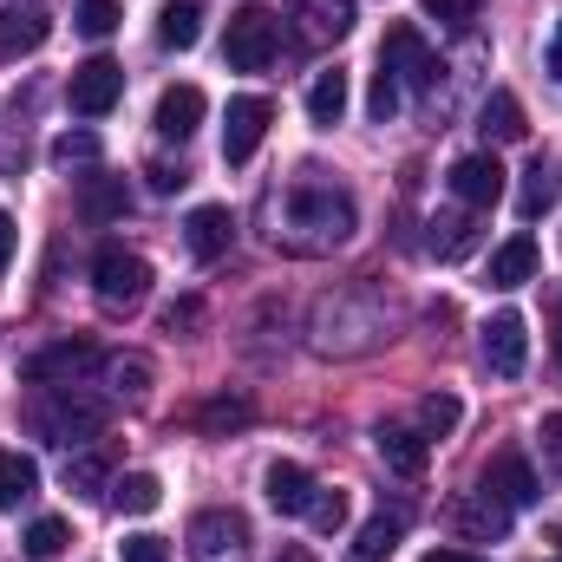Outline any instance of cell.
I'll return each instance as SVG.
<instances>
[{
	"label": "cell",
	"instance_id": "cell-1",
	"mask_svg": "<svg viewBox=\"0 0 562 562\" xmlns=\"http://www.w3.org/2000/svg\"><path fill=\"white\" fill-rule=\"evenodd\" d=\"M353 229H360L353 196H347L340 183H314V177H301V183L288 190V203H281L276 243H288L294 256H321V249H340Z\"/></svg>",
	"mask_w": 562,
	"mask_h": 562
},
{
	"label": "cell",
	"instance_id": "cell-2",
	"mask_svg": "<svg viewBox=\"0 0 562 562\" xmlns=\"http://www.w3.org/2000/svg\"><path fill=\"white\" fill-rule=\"evenodd\" d=\"M33 431L53 445H86L105 431V400H92L79 386H46V400L33 406Z\"/></svg>",
	"mask_w": 562,
	"mask_h": 562
},
{
	"label": "cell",
	"instance_id": "cell-3",
	"mask_svg": "<svg viewBox=\"0 0 562 562\" xmlns=\"http://www.w3.org/2000/svg\"><path fill=\"white\" fill-rule=\"evenodd\" d=\"M92 294H99V307L105 314H132V307H144V294H150V262L144 256H132V249H99L92 256Z\"/></svg>",
	"mask_w": 562,
	"mask_h": 562
},
{
	"label": "cell",
	"instance_id": "cell-4",
	"mask_svg": "<svg viewBox=\"0 0 562 562\" xmlns=\"http://www.w3.org/2000/svg\"><path fill=\"white\" fill-rule=\"evenodd\" d=\"M281 53V26L276 13H262V7H243V13H229V33H223V59L236 66V72H269Z\"/></svg>",
	"mask_w": 562,
	"mask_h": 562
},
{
	"label": "cell",
	"instance_id": "cell-5",
	"mask_svg": "<svg viewBox=\"0 0 562 562\" xmlns=\"http://www.w3.org/2000/svg\"><path fill=\"white\" fill-rule=\"evenodd\" d=\"M92 367H105V353H99L86 334H72V340H53V347H40V353L20 367V380H26V386H79Z\"/></svg>",
	"mask_w": 562,
	"mask_h": 562
},
{
	"label": "cell",
	"instance_id": "cell-6",
	"mask_svg": "<svg viewBox=\"0 0 562 562\" xmlns=\"http://www.w3.org/2000/svg\"><path fill=\"white\" fill-rule=\"evenodd\" d=\"M243 550H249L243 510H203V517H190V562H243Z\"/></svg>",
	"mask_w": 562,
	"mask_h": 562
},
{
	"label": "cell",
	"instance_id": "cell-7",
	"mask_svg": "<svg viewBox=\"0 0 562 562\" xmlns=\"http://www.w3.org/2000/svg\"><path fill=\"white\" fill-rule=\"evenodd\" d=\"M380 66L400 79V86H419V92H431L438 86V59H431V46H425L419 26H386V46H380Z\"/></svg>",
	"mask_w": 562,
	"mask_h": 562
},
{
	"label": "cell",
	"instance_id": "cell-8",
	"mask_svg": "<svg viewBox=\"0 0 562 562\" xmlns=\"http://www.w3.org/2000/svg\"><path fill=\"white\" fill-rule=\"evenodd\" d=\"M66 99H72V112H79V119H105V112L125 99V66H119V59H105V53H99V59H86V66L72 72Z\"/></svg>",
	"mask_w": 562,
	"mask_h": 562
},
{
	"label": "cell",
	"instance_id": "cell-9",
	"mask_svg": "<svg viewBox=\"0 0 562 562\" xmlns=\"http://www.w3.org/2000/svg\"><path fill=\"white\" fill-rule=\"evenodd\" d=\"M269 119H276V105L269 99H229V119H223V164H249L262 138H269Z\"/></svg>",
	"mask_w": 562,
	"mask_h": 562
},
{
	"label": "cell",
	"instance_id": "cell-10",
	"mask_svg": "<svg viewBox=\"0 0 562 562\" xmlns=\"http://www.w3.org/2000/svg\"><path fill=\"white\" fill-rule=\"evenodd\" d=\"M46 33H53L46 0H0V59H26V53H40Z\"/></svg>",
	"mask_w": 562,
	"mask_h": 562
},
{
	"label": "cell",
	"instance_id": "cell-11",
	"mask_svg": "<svg viewBox=\"0 0 562 562\" xmlns=\"http://www.w3.org/2000/svg\"><path fill=\"white\" fill-rule=\"evenodd\" d=\"M504 164L491 157V150H471V157H458L451 164V196L464 203V210H497V196H504Z\"/></svg>",
	"mask_w": 562,
	"mask_h": 562
},
{
	"label": "cell",
	"instance_id": "cell-12",
	"mask_svg": "<svg viewBox=\"0 0 562 562\" xmlns=\"http://www.w3.org/2000/svg\"><path fill=\"white\" fill-rule=\"evenodd\" d=\"M477 491H491V497H497V504H510V510H530V504L543 497V484H537V471H530V458H524V451H497V458L484 464Z\"/></svg>",
	"mask_w": 562,
	"mask_h": 562
},
{
	"label": "cell",
	"instance_id": "cell-13",
	"mask_svg": "<svg viewBox=\"0 0 562 562\" xmlns=\"http://www.w3.org/2000/svg\"><path fill=\"white\" fill-rule=\"evenodd\" d=\"M484 360H491V373H504V380H517L524 373V360H530V321L524 314H491V327H484Z\"/></svg>",
	"mask_w": 562,
	"mask_h": 562
},
{
	"label": "cell",
	"instance_id": "cell-14",
	"mask_svg": "<svg viewBox=\"0 0 562 562\" xmlns=\"http://www.w3.org/2000/svg\"><path fill=\"white\" fill-rule=\"evenodd\" d=\"M229 243H236V216L223 203H196L190 223H183V249L196 262H216V256H229Z\"/></svg>",
	"mask_w": 562,
	"mask_h": 562
},
{
	"label": "cell",
	"instance_id": "cell-15",
	"mask_svg": "<svg viewBox=\"0 0 562 562\" xmlns=\"http://www.w3.org/2000/svg\"><path fill=\"white\" fill-rule=\"evenodd\" d=\"M451 530H458L464 543H497V537L510 530V504H497L491 491H471V497L451 504Z\"/></svg>",
	"mask_w": 562,
	"mask_h": 562
},
{
	"label": "cell",
	"instance_id": "cell-16",
	"mask_svg": "<svg viewBox=\"0 0 562 562\" xmlns=\"http://www.w3.org/2000/svg\"><path fill=\"white\" fill-rule=\"evenodd\" d=\"M373 451H380L386 471H400V477H425V464H431V438L413 431V425H380V431H373Z\"/></svg>",
	"mask_w": 562,
	"mask_h": 562
},
{
	"label": "cell",
	"instance_id": "cell-17",
	"mask_svg": "<svg viewBox=\"0 0 562 562\" xmlns=\"http://www.w3.org/2000/svg\"><path fill=\"white\" fill-rule=\"evenodd\" d=\"M294 20L307 46H334L353 33V0H294Z\"/></svg>",
	"mask_w": 562,
	"mask_h": 562
},
{
	"label": "cell",
	"instance_id": "cell-18",
	"mask_svg": "<svg viewBox=\"0 0 562 562\" xmlns=\"http://www.w3.org/2000/svg\"><path fill=\"white\" fill-rule=\"evenodd\" d=\"M203 112H210V99H203L196 86H170V92L157 99V119H150V125H157V138H177V144H183L196 125H203Z\"/></svg>",
	"mask_w": 562,
	"mask_h": 562
},
{
	"label": "cell",
	"instance_id": "cell-19",
	"mask_svg": "<svg viewBox=\"0 0 562 562\" xmlns=\"http://www.w3.org/2000/svg\"><path fill=\"white\" fill-rule=\"evenodd\" d=\"M262 491H269V504H276L281 517H307V504H314V491H321V484H314L294 458H276V464H269V477H262Z\"/></svg>",
	"mask_w": 562,
	"mask_h": 562
},
{
	"label": "cell",
	"instance_id": "cell-20",
	"mask_svg": "<svg viewBox=\"0 0 562 562\" xmlns=\"http://www.w3.org/2000/svg\"><path fill=\"white\" fill-rule=\"evenodd\" d=\"M125 210H132L125 177H105V170H99V177H86V183H79V216H86V223H119Z\"/></svg>",
	"mask_w": 562,
	"mask_h": 562
},
{
	"label": "cell",
	"instance_id": "cell-21",
	"mask_svg": "<svg viewBox=\"0 0 562 562\" xmlns=\"http://www.w3.org/2000/svg\"><path fill=\"white\" fill-rule=\"evenodd\" d=\"M477 125H484L491 144H524L530 138V119H524V99H517V92H491L484 112H477Z\"/></svg>",
	"mask_w": 562,
	"mask_h": 562
},
{
	"label": "cell",
	"instance_id": "cell-22",
	"mask_svg": "<svg viewBox=\"0 0 562 562\" xmlns=\"http://www.w3.org/2000/svg\"><path fill=\"white\" fill-rule=\"evenodd\" d=\"M157 40L170 53H190L203 40V0H164V20H157Z\"/></svg>",
	"mask_w": 562,
	"mask_h": 562
},
{
	"label": "cell",
	"instance_id": "cell-23",
	"mask_svg": "<svg viewBox=\"0 0 562 562\" xmlns=\"http://www.w3.org/2000/svg\"><path fill=\"white\" fill-rule=\"evenodd\" d=\"M524 281H537V243L510 236L504 249H491V288H524Z\"/></svg>",
	"mask_w": 562,
	"mask_h": 562
},
{
	"label": "cell",
	"instance_id": "cell-24",
	"mask_svg": "<svg viewBox=\"0 0 562 562\" xmlns=\"http://www.w3.org/2000/svg\"><path fill=\"white\" fill-rule=\"evenodd\" d=\"M105 497H112V510H119V517H150V510L164 504V484H157L150 471H125V477H112V491H105Z\"/></svg>",
	"mask_w": 562,
	"mask_h": 562
},
{
	"label": "cell",
	"instance_id": "cell-25",
	"mask_svg": "<svg viewBox=\"0 0 562 562\" xmlns=\"http://www.w3.org/2000/svg\"><path fill=\"white\" fill-rule=\"evenodd\" d=\"M249 419H256V406L243 393H216V400L196 406V431H210V438H229V431H243Z\"/></svg>",
	"mask_w": 562,
	"mask_h": 562
},
{
	"label": "cell",
	"instance_id": "cell-26",
	"mask_svg": "<svg viewBox=\"0 0 562 562\" xmlns=\"http://www.w3.org/2000/svg\"><path fill=\"white\" fill-rule=\"evenodd\" d=\"M40 491V464L26 451H0V510H20Z\"/></svg>",
	"mask_w": 562,
	"mask_h": 562
},
{
	"label": "cell",
	"instance_id": "cell-27",
	"mask_svg": "<svg viewBox=\"0 0 562 562\" xmlns=\"http://www.w3.org/2000/svg\"><path fill=\"white\" fill-rule=\"evenodd\" d=\"M340 112H347V72L334 66V72H314V86H307V119L314 125H340Z\"/></svg>",
	"mask_w": 562,
	"mask_h": 562
},
{
	"label": "cell",
	"instance_id": "cell-28",
	"mask_svg": "<svg viewBox=\"0 0 562 562\" xmlns=\"http://www.w3.org/2000/svg\"><path fill=\"white\" fill-rule=\"evenodd\" d=\"M477 249V223L471 216H438L431 223V256L438 262H458V256H471Z\"/></svg>",
	"mask_w": 562,
	"mask_h": 562
},
{
	"label": "cell",
	"instance_id": "cell-29",
	"mask_svg": "<svg viewBox=\"0 0 562 562\" xmlns=\"http://www.w3.org/2000/svg\"><path fill=\"white\" fill-rule=\"evenodd\" d=\"M400 550V517H373L360 537H353V550H347V562H386Z\"/></svg>",
	"mask_w": 562,
	"mask_h": 562
},
{
	"label": "cell",
	"instance_id": "cell-30",
	"mask_svg": "<svg viewBox=\"0 0 562 562\" xmlns=\"http://www.w3.org/2000/svg\"><path fill=\"white\" fill-rule=\"evenodd\" d=\"M550 203H557V183H550V170H543V164H530V170H524V183H517V216H524V223H537Z\"/></svg>",
	"mask_w": 562,
	"mask_h": 562
},
{
	"label": "cell",
	"instance_id": "cell-31",
	"mask_svg": "<svg viewBox=\"0 0 562 562\" xmlns=\"http://www.w3.org/2000/svg\"><path fill=\"white\" fill-rule=\"evenodd\" d=\"M105 386L125 393V400H138L144 386H150V360H144V353H112V360H105Z\"/></svg>",
	"mask_w": 562,
	"mask_h": 562
},
{
	"label": "cell",
	"instance_id": "cell-32",
	"mask_svg": "<svg viewBox=\"0 0 562 562\" xmlns=\"http://www.w3.org/2000/svg\"><path fill=\"white\" fill-rule=\"evenodd\" d=\"M458 419H464V406H458L451 393H425V400H419V431H425V438H451Z\"/></svg>",
	"mask_w": 562,
	"mask_h": 562
},
{
	"label": "cell",
	"instance_id": "cell-33",
	"mask_svg": "<svg viewBox=\"0 0 562 562\" xmlns=\"http://www.w3.org/2000/svg\"><path fill=\"white\" fill-rule=\"evenodd\" d=\"M20 543H26V557H33V562H53L66 543H72V530H66V517H40Z\"/></svg>",
	"mask_w": 562,
	"mask_h": 562
},
{
	"label": "cell",
	"instance_id": "cell-34",
	"mask_svg": "<svg viewBox=\"0 0 562 562\" xmlns=\"http://www.w3.org/2000/svg\"><path fill=\"white\" fill-rule=\"evenodd\" d=\"M53 164H59V170L99 164V132H59V138H53Z\"/></svg>",
	"mask_w": 562,
	"mask_h": 562
},
{
	"label": "cell",
	"instance_id": "cell-35",
	"mask_svg": "<svg viewBox=\"0 0 562 562\" xmlns=\"http://www.w3.org/2000/svg\"><path fill=\"white\" fill-rule=\"evenodd\" d=\"M119 20H125V7H119V0H79V33L105 40V33H119Z\"/></svg>",
	"mask_w": 562,
	"mask_h": 562
},
{
	"label": "cell",
	"instance_id": "cell-36",
	"mask_svg": "<svg viewBox=\"0 0 562 562\" xmlns=\"http://www.w3.org/2000/svg\"><path fill=\"white\" fill-rule=\"evenodd\" d=\"M367 112H373V125H393V112H400V79L380 66L373 72V92H367Z\"/></svg>",
	"mask_w": 562,
	"mask_h": 562
},
{
	"label": "cell",
	"instance_id": "cell-37",
	"mask_svg": "<svg viewBox=\"0 0 562 562\" xmlns=\"http://www.w3.org/2000/svg\"><path fill=\"white\" fill-rule=\"evenodd\" d=\"M66 491H86V497H99V491H105V464H99L92 451L66 458Z\"/></svg>",
	"mask_w": 562,
	"mask_h": 562
},
{
	"label": "cell",
	"instance_id": "cell-38",
	"mask_svg": "<svg viewBox=\"0 0 562 562\" xmlns=\"http://www.w3.org/2000/svg\"><path fill=\"white\" fill-rule=\"evenodd\" d=\"M307 524H314L321 537H334V530L347 524V497H340V491H314V504H307Z\"/></svg>",
	"mask_w": 562,
	"mask_h": 562
},
{
	"label": "cell",
	"instance_id": "cell-39",
	"mask_svg": "<svg viewBox=\"0 0 562 562\" xmlns=\"http://www.w3.org/2000/svg\"><path fill=\"white\" fill-rule=\"evenodd\" d=\"M196 327H203V301L196 294H183V301L164 307V334H196Z\"/></svg>",
	"mask_w": 562,
	"mask_h": 562
},
{
	"label": "cell",
	"instance_id": "cell-40",
	"mask_svg": "<svg viewBox=\"0 0 562 562\" xmlns=\"http://www.w3.org/2000/svg\"><path fill=\"white\" fill-rule=\"evenodd\" d=\"M477 7H484V0H425V13H431L438 26H471Z\"/></svg>",
	"mask_w": 562,
	"mask_h": 562
},
{
	"label": "cell",
	"instance_id": "cell-41",
	"mask_svg": "<svg viewBox=\"0 0 562 562\" xmlns=\"http://www.w3.org/2000/svg\"><path fill=\"white\" fill-rule=\"evenodd\" d=\"M119 557L125 562H170V550H164V537H125Z\"/></svg>",
	"mask_w": 562,
	"mask_h": 562
},
{
	"label": "cell",
	"instance_id": "cell-42",
	"mask_svg": "<svg viewBox=\"0 0 562 562\" xmlns=\"http://www.w3.org/2000/svg\"><path fill=\"white\" fill-rule=\"evenodd\" d=\"M537 438H543V464H550V471H557V477H562V413H550V419H543V431H537Z\"/></svg>",
	"mask_w": 562,
	"mask_h": 562
},
{
	"label": "cell",
	"instance_id": "cell-43",
	"mask_svg": "<svg viewBox=\"0 0 562 562\" xmlns=\"http://www.w3.org/2000/svg\"><path fill=\"white\" fill-rule=\"evenodd\" d=\"M13 236H20V229H13V216L0 210V276H7V262H13Z\"/></svg>",
	"mask_w": 562,
	"mask_h": 562
},
{
	"label": "cell",
	"instance_id": "cell-44",
	"mask_svg": "<svg viewBox=\"0 0 562 562\" xmlns=\"http://www.w3.org/2000/svg\"><path fill=\"white\" fill-rule=\"evenodd\" d=\"M419 562H484V557H477V550H451V543H445V550H425Z\"/></svg>",
	"mask_w": 562,
	"mask_h": 562
},
{
	"label": "cell",
	"instance_id": "cell-45",
	"mask_svg": "<svg viewBox=\"0 0 562 562\" xmlns=\"http://www.w3.org/2000/svg\"><path fill=\"white\" fill-rule=\"evenodd\" d=\"M183 183V170H170V164H150V190H177Z\"/></svg>",
	"mask_w": 562,
	"mask_h": 562
},
{
	"label": "cell",
	"instance_id": "cell-46",
	"mask_svg": "<svg viewBox=\"0 0 562 562\" xmlns=\"http://www.w3.org/2000/svg\"><path fill=\"white\" fill-rule=\"evenodd\" d=\"M543 66L562 79V20H557V33H550V59H543Z\"/></svg>",
	"mask_w": 562,
	"mask_h": 562
},
{
	"label": "cell",
	"instance_id": "cell-47",
	"mask_svg": "<svg viewBox=\"0 0 562 562\" xmlns=\"http://www.w3.org/2000/svg\"><path fill=\"white\" fill-rule=\"evenodd\" d=\"M550 543H562V517H557V524H550Z\"/></svg>",
	"mask_w": 562,
	"mask_h": 562
},
{
	"label": "cell",
	"instance_id": "cell-48",
	"mask_svg": "<svg viewBox=\"0 0 562 562\" xmlns=\"http://www.w3.org/2000/svg\"><path fill=\"white\" fill-rule=\"evenodd\" d=\"M557 367H562V321H557Z\"/></svg>",
	"mask_w": 562,
	"mask_h": 562
}]
</instances>
